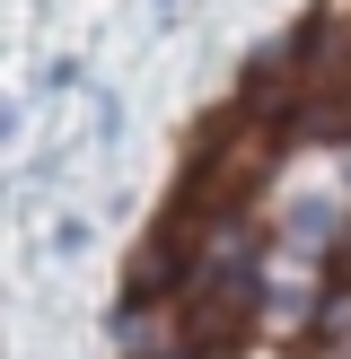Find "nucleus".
Wrapping results in <instances>:
<instances>
[{"label": "nucleus", "mask_w": 351, "mask_h": 359, "mask_svg": "<svg viewBox=\"0 0 351 359\" xmlns=\"http://www.w3.org/2000/svg\"><path fill=\"white\" fill-rule=\"evenodd\" d=\"M333 255H343V272H351V228H343V245H333Z\"/></svg>", "instance_id": "nucleus-4"}, {"label": "nucleus", "mask_w": 351, "mask_h": 359, "mask_svg": "<svg viewBox=\"0 0 351 359\" xmlns=\"http://www.w3.org/2000/svg\"><path fill=\"white\" fill-rule=\"evenodd\" d=\"M316 351H325V359H343V351H351V280L316 298Z\"/></svg>", "instance_id": "nucleus-3"}, {"label": "nucleus", "mask_w": 351, "mask_h": 359, "mask_svg": "<svg viewBox=\"0 0 351 359\" xmlns=\"http://www.w3.org/2000/svg\"><path fill=\"white\" fill-rule=\"evenodd\" d=\"M281 175V123H263V114H220L202 132V149H193V167H185V210H246L263 184Z\"/></svg>", "instance_id": "nucleus-1"}, {"label": "nucleus", "mask_w": 351, "mask_h": 359, "mask_svg": "<svg viewBox=\"0 0 351 359\" xmlns=\"http://www.w3.org/2000/svg\"><path fill=\"white\" fill-rule=\"evenodd\" d=\"M298 88H307V35H281V44H263L255 62H246V114L263 123H290L298 114Z\"/></svg>", "instance_id": "nucleus-2"}]
</instances>
